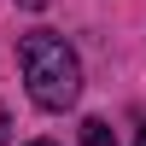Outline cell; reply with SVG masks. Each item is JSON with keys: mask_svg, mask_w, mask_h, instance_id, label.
<instances>
[{"mask_svg": "<svg viewBox=\"0 0 146 146\" xmlns=\"http://www.w3.org/2000/svg\"><path fill=\"white\" fill-rule=\"evenodd\" d=\"M0 146H6V111H0Z\"/></svg>", "mask_w": 146, "mask_h": 146, "instance_id": "obj_3", "label": "cell"}, {"mask_svg": "<svg viewBox=\"0 0 146 146\" xmlns=\"http://www.w3.org/2000/svg\"><path fill=\"white\" fill-rule=\"evenodd\" d=\"M18 64H23V88H29V100L41 105V111L76 105V94H82V64H76V53H70L64 35H47V29L23 35Z\"/></svg>", "mask_w": 146, "mask_h": 146, "instance_id": "obj_1", "label": "cell"}, {"mask_svg": "<svg viewBox=\"0 0 146 146\" xmlns=\"http://www.w3.org/2000/svg\"><path fill=\"white\" fill-rule=\"evenodd\" d=\"M82 146H117V140H111V129L94 117V123H82Z\"/></svg>", "mask_w": 146, "mask_h": 146, "instance_id": "obj_2", "label": "cell"}, {"mask_svg": "<svg viewBox=\"0 0 146 146\" xmlns=\"http://www.w3.org/2000/svg\"><path fill=\"white\" fill-rule=\"evenodd\" d=\"M29 146H53V140H29Z\"/></svg>", "mask_w": 146, "mask_h": 146, "instance_id": "obj_6", "label": "cell"}, {"mask_svg": "<svg viewBox=\"0 0 146 146\" xmlns=\"http://www.w3.org/2000/svg\"><path fill=\"white\" fill-rule=\"evenodd\" d=\"M135 146H146V129H140V135H135Z\"/></svg>", "mask_w": 146, "mask_h": 146, "instance_id": "obj_4", "label": "cell"}, {"mask_svg": "<svg viewBox=\"0 0 146 146\" xmlns=\"http://www.w3.org/2000/svg\"><path fill=\"white\" fill-rule=\"evenodd\" d=\"M23 6H47V0H23Z\"/></svg>", "mask_w": 146, "mask_h": 146, "instance_id": "obj_5", "label": "cell"}]
</instances>
